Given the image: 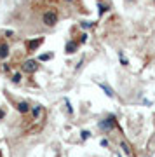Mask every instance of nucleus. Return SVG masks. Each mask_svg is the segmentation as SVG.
Instances as JSON below:
<instances>
[{"label":"nucleus","instance_id":"obj_10","mask_svg":"<svg viewBox=\"0 0 155 157\" xmlns=\"http://www.w3.org/2000/svg\"><path fill=\"white\" fill-rule=\"evenodd\" d=\"M106 9H108V7H106L105 4H101V2H98V12H100V16H101V14H105V12H106Z\"/></svg>","mask_w":155,"mask_h":157},{"label":"nucleus","instance_id":"obj_7","mask_svg":"<svg viewBox=\"0 0 155 157\" xmlns=\"http://www.w3.org/2000/svg\"><path fill=\"white\" fill-rule=\"evenodd\" d=\"M75 51H77V42H68L66 47H65V52L66 54H73Z\"/></svg>","mask_w":155,"mask_h":157},{"label":"nucleus","instance_id":"obj_2","mask_svg":"<svg viewBox=\"0 0 155 157\" xmlns=\"http://www.w3.org/2000/svg\"><path fill=\"white\" fill-rule=\"evenodd\" d=\"M115 117H106L103 121H100V128L105 129V131H112V129L115 128Z\"/></svg>","mask_w":155,"mask_h":157},{"label":"nucleus","instance_id":"obj_19","mask_svg":"<svg viewBox=\"0 0 155 157\" xmlns=\"http://www.w3.org/2000/svg\"><path fill=\"white\" fill-rule=\"evenodd\" d=\"M129 2H134V0H129Z\"/></svg>","mask_w":155,"mask_h":157},{"label":"nucleus","instance_id":"obj_3","mask_svg":"<svg viewBox=\"0 0 155 157\" xmlns=\"http://www.w3.org/2000/svg\"><path fill=\"white\" fill-rule=\"evenodd\" d=\"M37 68H39V65H37L35 59H26V61H23V70H25L26 73L37 72Z\"/></svg>","mask_w":155,"mask_h":157},{"label":"nucleus","instance_id":"obj_4","mask_svg":"<svg viewBox=\"0 0 155 157\" xmlns=\"http://www.w3.org/2000/svg\"><path fill=\"white\" fill-rule=\"evenodd\" d=\"M42 44H44V37H39V39H33V40H28V42H26V49L32 52V51H37Z\"/></svg>","mask_w":155,"mask_h":157},{"label":"nucleus","instance_id":"obj_13","mask_svg":"<svg viewBox=\"0 0 155 157\" xmlns=\"http://www.w3.org/2000/svg\"><path fill=\"white\" fill-rule=\"evenodd\" d=\"M80 26H82L84 30H85V28H91V26H93V23H91V21H82V23H80Z\"/></svg>","mask_w":155,"mask_h":157},{"label":"nucleus","instance_id":"obj_18","mask_svg":"<svg viewBox=\"0 0 155 157\" xmlns=\"http://www.w3.org/2000/svg\"><path fill=\"white\" fill-rule=\"evenodd\" d=\"M68 2H73V0H68Z\"/></svg>","mask_w":155,"mask_h":157},{"label":"nucleus","instance_id":"obj_1","mask_svg":"<svg viewBox=\"0 0 155 157\" xmlns=\"http://www.w3.org/2000/svg\"><path fill=\"white\" fill-rule=\"evenodd\" d=\"M42 23L47 25V26H54L56 23H58V14L54 11H45L42 14Z\"/></svg>","mask_w":155,"mask_h":157},{"label":"nucleus","instance_id":"obj_16","mask_svg":"<svg viewBox=\"0 0 155 157\" xmlns=\"http://www.w3.org/2000/svg\"><path fill=\"white\" fill-rule=\"evenodd\" d=\"M89 136H91V133H89V131H82V138H84V140H87Z\"/></svg>","mask_w":155,"mask_h":157},{"label":"nucleus","instance_id":"obj_8","mask_svg":"<svg viewBox=\"0 0 155 157\" xmlns=\"http://www.w3.org/2000/svg\"><path fill=\"white\" fill-rule=\"evenodd\" d=\"M100 87H101V89H103V91L106 93V96H110V98L113 96V89H112L110 86H106L105 82H101V84H100Z\"/></svg>","mask_w":155,"mask_h":157},{"label":"nucleus","instance_id":"obj_15","mask_svg":"<svg viewBox=\"0 0 155 157\" xmlns=\"http://www.w3.org/2000/svg\"><path fill=\"white\" fill-rule=\"evenodd\" d=\"M87 37H89L87 33H82L80 35V42H87Z\"/></svg>","mask_w":155,"mask_h":157},{"label":"nucleus","instance_id":"obj_5","mask_svg":"<svg viewBox=\"0 0 155 157\" xmlns=\"http://www.w3.org/2000/svg\"><path fill=\"white\" fill-rule=\"evenodd\" d=\"M30 108H32V107L28 105L26 101H19V103H17V112H19V113H28V112H30Z\"/></svg>","mask_w":155,"mask_h":157},{"label":"nucleus","instance_id":"obj_12","mask_svg":"<svg viewBox=\"0 0 155 157\" xmlns=\"http://www.w3.org/2000/svg\"><path fill=\"white\" fill-rule=\"evenodd\" d=\"M51 58H52V54H40L39 61H47V59H51Z\"/></svg>","mask_w":155,"mask_h":157},{"label":"nucleus","instance_id":"obj_6","mask_svg":"<svg viewBox=\"0 0 155 157\" xmlns=\"http://www.w3.org/2000/svg\"><path fill=\"white\" fill-rule=\"evenodd\" d=\"M7 56H9V45H7L6 42H2V44H0V58L6 59Z\"/></svg>","mask_w":155,"mask_h":157},{"label":"nucleus","instance_id":"obj_14","mask_svg":"<svg viewBox=\"0 0 155 157\" xmlns=\"http://www.w3.org/2000/svg\"><path fill=\"white\" fill-rule=\"evenodd\" d=\"M122 150L126 152L127 155H131V148H129V145H126V143H122Z\"/></svg>","mask_w":155,"mask_h":157},{"label":"nucleus","instance_id":"obj_17","mask_svg":"<svg viewBox=\"0 0 155 157\" xmlns=\"http://www.w3.org/2000/svg\"><path fill=\"white\" fill-rule=\"evenodd\" d=\"M4 115H6V112H4V110H2V108H0V121H2V119H4Z\"/></svg>","mask_w":155,"mask_h":157},{"label":"nucleus","instance_id":"obj_11","mask_svg":"<svg viewBox=\"0 0 155 157\" xmlns=\"http://www.w3.org/2000/svg\"><path fill=\"white\" fill-rule=\"evenodd\" d=\"M12 82H14V84H19V82H21V73H14V75H12Z\"/></svg>","mask_w":155,"mask_h":157},{"label":"nucleus","instance_id":"obj_9","mask_svg":"<svg viewBox=\"0 0 155 157\" xmlns=\"http://www.w3.org/2000/svg\"><path fill=\"white\" fill-rule=\"evenodd\" d=\"M30 110H32V115H33V119H37L40 113H42V107H40V105H35V107H32Z\"/></svg>","mask_w":155,"mask_h":157}]
</instances>
